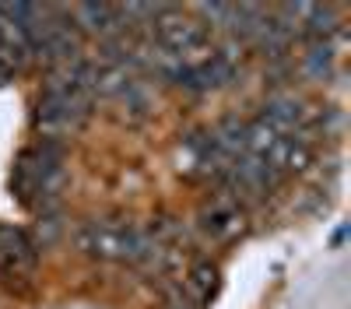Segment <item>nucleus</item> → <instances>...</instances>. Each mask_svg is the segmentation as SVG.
I'll list each match as a JSON object with an SVG mask.
<instances>
[{"label": "nucleus", "mask_w": 351, "mask_h": 309, "mask_svg": "<svg viewBox=\"0 0 351 309\" xmlns=\"http://www.w3.org/2000/svg\"><path fill=\"white\" fill-rule=\"evenodd\" d=\"M77 249L92 260L106 264H137V267H158L169 257V246L152 243V236L141 225L127 218H95L84 221L77 232Z\"/></svg>", "instance_id": "f257e3e1"}, {"label": "nucleus", "mask_w": 351, "mask_h": 309, "mask_svg": "<svg viewBox=\"0 0 351 309\" xmlns=\"http://www.w3.org/2000/svg\"><path fill=\"white\" fill-rule=\"evenodd\" d=\"M64 176V148L56 140L43 137L39 145H32L14 169V186L25 201H46V197L60 186Z\"/></svg>", "instance_id": "f03ea898"}, {"label": "nucleus", "mask_w": 351, "mask_h": 309, "mask_svg": "<svg viewBox=\"0 0 351 309\" xmlns=\"http://www.w3.org/2000/svg\"><path fill=\"white\" fill-rule=\"evenodd\" d=\"M302 67H306V74H313V77L330 74V67H334V42H313L309 53L302 56Z\"/></svg>", "instance_id": "1a4fd4ad"}, {"label": "nucleus", "mask_w": 351, "mask_h": 309, "mask_svg": "<svg viewBox=\"0 0 351 309\" xmlns=\"http://www.w3.org/2000/svg\"><path fill=\"white\" fill-rule=\"evenodd\" d=\"M186 299L200 309L204 302H208L215 292H218V267L211 264V260H197L193 267H190V274H186Z\"/></svg>", "instance_id": "6e6552de"}, {"label": "nucleus", "mask_w": 351, "mask_h": 309, "mask_svg": "<svg viewBox=\"0 0 351 309\" xmlns=\"http://www.w3.org/2000/svg\"><path fill=\"white\" fill-rule=\"evenodd\" d=\"M169 309H197V306L186 299V292H180V295H176V299L169 302Z\"/></svg>", "instance_id": "9d476101"}, {"label": "nucleus", "mask_w": 351, "mask_h": 309, "mask_svg": "<svg viewBox=\"0 0 351 309\" xmlns=\"http://www.w3.org/2000/svg\"><path fill=\"white\" fill-rule=\"evenodd\" d=\"M197 229H200V236H208L211 243H232L236 236H243V229H246V204L239 201L236 193L218 190V193H211V201L200 208Z\"/></svg>", "instance_id": "20e7f679"}, {"label": "nucleus", "mask_w": 351, "mask_h": 309, "mask_svg": "<svg viewBox=\"0 0 351 309\" xmlns=\"http://www.w3.org/2000/svg\"><path fill=\"white\" fill-rule=\"evenodd\" d=\"M39 264V239L25 229H0V274L28 277Z\"/></svg>", "instance_id": "423d86ee"}, {"label": "nucleus", "mask_w": 351, "mask_h": 309, "mask_svg": "<svg viewBox=\"0 0 351 309\" xmlns=\"http://www.w3.org/2000/svg\"><path fill=\"white\" fill-rule=\"evenodd\" d=\"M263 127H271L274 134H306V120H309V112L299 99H291V95H281V99H271L267 106L260 109V116H256Z\"/></svg>", "instance_id": "0eeeda50"}, {"label": "nucleus", "mask_w": 351, "mask_h": 309, "mask_svg": "<svg viewBox=\"0 0 351 309\" xmlns=\"http://www.w3.org/2000/svg\"><path fill=\"white\" fill-rule=\"evenodd\" d=\"M152 39H155L162 49L176 53L180 60H186V64L204 60V56L211 53V32H208V28H204L193 14L176 11V8H165V11L155 18Z\"/></svg>", "instance_id": "7ed1b4c3"}, {"label": "nucleus", "mask_w": 351, "mask_h": 309, "mask_svg": "<svg viewBox=\"0 0 351 309\" xmlns=\"http://www.w3.org/2000/svg\"><path fill=\"white\" fill-rule=\"evenodd\" d=\"M278 183H281V176H278L263 158H256V155H239L236 162L228 165V173H225V180H221V190L236 193L239 201L246 204V201H256V197H267Z\"/></svg>", "instance_id": "39448f33"}]
</instances>
